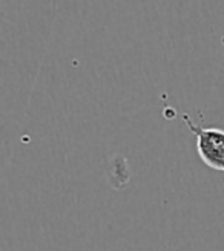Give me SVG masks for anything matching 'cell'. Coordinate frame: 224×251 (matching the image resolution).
<instances>
[{"label":"cell","mask_w":224,"mask_h":251,"mask_svg":"<svg viewBox=\"0 0 224 251\" xmlns=\"http://www.w3.org/2000/svg\"><path fill=\"white\" fill-rule=\"evenodd\" d=\"M181 120L196 138V153L201 161L209 169L224 173V129L196 124L189 114H183Z\"/></svg>","instance_id":"1"},{"label":"cell","mask_w":224,"mask_h":251,"mask_svg":"<svg viewBox=\"0 0 224 251\" xmlns=\"http://www.w3.org/2000/svg\"><path fill=\"white\" fill-rule=\"evenodd\" d=\"M221 45H223V51H224V37L221 39Z\"/></svg>","instance_id":"2"}]
</instances>
